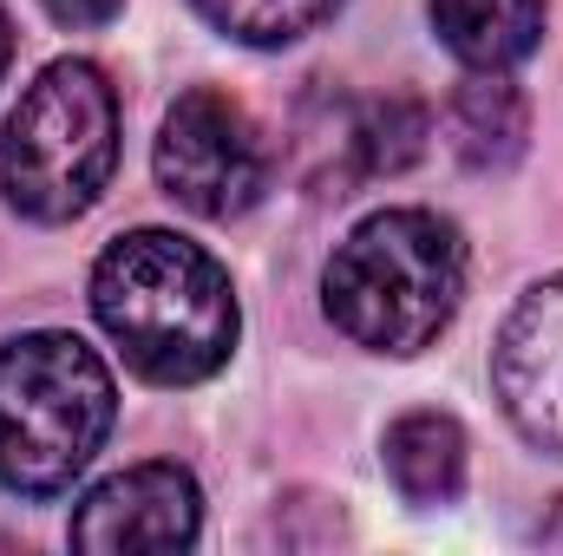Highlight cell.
Wrapping results in <instances>:
<instances>
[{"label": "cell", "instance_id": "1", "mask_svg": "<svg viewBox=\"0 0 563 556\" xmlns=\"http://www.w3.org/2000/svg\"><path fill=\"white\" fill-rule=\"evenodd\" d=\"M92 314L151 387L210 380L236 347V294L210 249L132 230L92 269Z\"/></svg>", "mask_w": 563, "mask_h": 556}, {"label": "cell", "instance_id": "2", "mask_svg": "<svg viewBox=\"0 0 563 556\" xmlns=\"http://www.w3.org/2000/svg\"><path fill=\"white\" fill-rule=\"evenodd\" d=\"M321 294L347 341L374 354H420L459 314L465 243L432 210H380L334 249Z\"/></svg>", "mask_w": 563, "mask_h": 556}, {"label": "cell", "instance_id": "3", "mask_svg": "<svg viewBox=\"0 0 563 556\" xmlns=\"http://www.w3.org/2000/svg\"><path fill=\"white\" fill-rule=\"evenodd\" d=\"M112 374L79 334H20L0 347V485L66 491L112 432Z\"/></svg>", "mask_w": 563, "mask_h": 556}, {"label": "cell", "instance_id": "4", "mask_svg": "<svg viewBox=\"0 0 563 556\" xmlns=\"http://www.w3.org/2000/svg\"><path fill=\"white\" fill-rule=\"evenodd\" d=\"M119 164V99L92 59H53L0 132V190L33 223H73Z\"/></svg>", "mask_w": 563, "mask_h": 556}, {"label": "cell", "instance_id": "5", "mask_svg": "<svg viewBox=\"0 0 563 556\" xmlns=\"http://www.w3.org/2000/svg\"><path fill=\"white\" fill-rule=\"evenodd\" d=\"M157 184L190 216L230 223L269 190V151L236 99L184 92L157 132Z\"/></svg>", "mask_w": 563, "mask_h": 556}, {"label": "cell", "instance_id": "6", "mask_svg": "<svg viewBox=\"0 0 563 556\" xmlns=\"http://www.w3.org/2000/svg\"><path fill=\"white\" fill-rule=\"evenodd\" d=\"M197 524H203V498L184 465H132L73 511V544L99 556L184 551L197 544Z\"/></svg>", "mask_w": 563, "mask_h": 556}, {"label": "cell", "instance_id": "7", "mask_svg": "<svg viewBox=\"0 0 563 556\" xmlns=\"http://www.w3.org/2000/svg\"><path fill=\"white\" fill-rule=\"evenodd\" d=\"M492 380H498L511 425L538 452L563 458V276L538 281L511 308V321L492 347Z\"/></svg>", "mask_w": 563, "mask_h": 556}, {"label": "cell", "instance_id": "8", "mask_svg": "<svg viewBox=\"0 0 563 556\" xmlns=\"http://www.w3.org/2000/svg\"><path fill=\"white\" fill-rule=\"evenodd\" d=\"M432 26L472 73H505L538 53L544 0H432Z\"/></svg>", "mask_w": 563, "mask_h": 556}, {"label": "cell", "instance_id": "9", "mask_svg": "<svg viewBox=\"0 0 563 556\" xmlns=\"http://www.w3.org/2000/svg\"><path fill=\"white\" fill-rule=\"evenodd\" d=\"M445 125H452V144H459L465 170L492 177V170H511V164L525 157L531 112H525V92H518L505 73H472V79L452 92Z\"/></svg>", "mask_w": 563, "mask_h": 556}, {"label": "cell", "instance_id": "10", "mask_svg": "<svg viewBox=\"0 0 563 556\" xmlns=\"http://www.w3.org/2000/svg\"><path fill=\"white\" fill-rule=\"evenodd\" d=\"M387 471L407 504L439 511L465 491V432L452 413H407L387 432Z\"/></svg>", "mask_w": 563, "mask_h": 556}, {"label": "cell", "instance_id": "11", "mask_svg": "<svg viewBox=\"0 0 563 556\" xmlns=\"http://www.w3.org/2000/svg\"><path fill=\"white\" fill-rule=\"evenodd\" d=\"M426 132H432V119H426L420 99H407V92L354 105V119L341 125V151H354V184L361 177H400V170H413L426 151Z\"/></svg>", "mask_w": 563, "mask_h": 556}, {"label": "cell", "instance_id": "12", "mask_svg": "<svg viewBox=\"0 0 563 556\" xmlns=\"http://www.w3.org/2000/svg\"><path fill=\"white\" fill-rule=\"evenodd\" d=\"M190 7L243 46H288V40L314 33L341 0H190Z\"/></svg>", "mask_w": 563, "mask_h": 556}, {"label": "cell", "instance_id": "13", "mask_svg": "<svg viewBox=\"0 0 563 556\" xmlns=\"http://www.w3.org/2000/svg\"><path fill=\"white\" fill-rule=\"evenodd\" d=\"M40 7H46L59 26H106L125 0H40Z\"/></svg>", "mask_w": 563, "mask_h": 556}, {"label": "cell", "instance_id": "14", "mask_svg": "<svg viewBox=\"0 0 563 556\" xmlns=\"http://www.w3.org/2000/svg\"><path fill=\"white\" fill-rule=\"evenodd\" d=\"M7 59H13V26H7V13H0V73H7Z\"/></svg>", "mask_w": 563, "mask_h": 556}, {"label": "cell", "instance_id": "15", "mask_svg": "<svg viewBox=\"0 0 563 556\" xmlns=\"http://www.w3.org/2000/svg\"><path fill=\"white\" fill-rule=\"evenodd\" d=\"M558 544H563V537H558Z\"/></svg>", "mask_w": 563, "mask_h": 556}]
</instances>
